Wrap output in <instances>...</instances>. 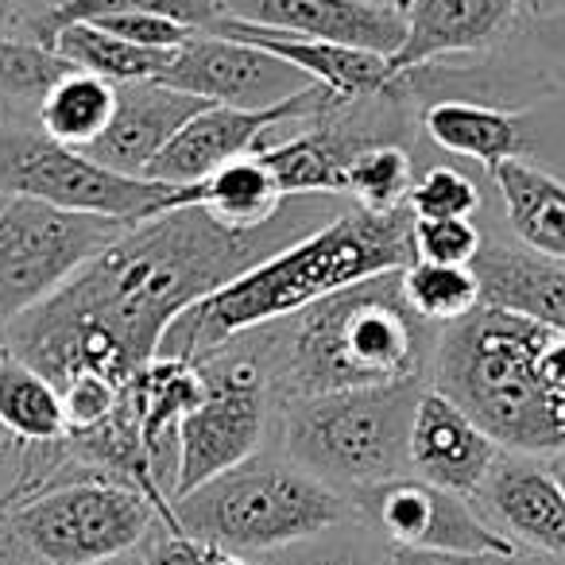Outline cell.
Segmentation results:
<instances>
[{
	"instance_id": "cell-36",
	"label": "cell",
	"mask_w": 565,
	"mask_h": 565,
	"mask_svg": "<svg viewBox=\"0 0 565 565\" xmlns=\"http://www.w3.org/2000/svg\"><path fill=\"white\" fill-rule=\"evenodd\" d=\"M213 557H217V546H213V542L171 531L148 557H143V565H213Z\"/></svg>"
},
{
	"instance_id": "cell-8",
	"label": "cell",
	"mask_w": 565,
	"mask_h": 565,
	"mask_svg": "<svg viewBox=\"0 0 565 565\" xmlns=\"http://www.w3.org/2000/svg\"><path fill=\"white\" fill-rule=\"evenodd\" d=\"M128 221L58 210L40 198L9 194L0 205V333L20 315L47 302Z\"/></svg>"
},
{
	"instance_id": "cell-15",
	"label": "cell",
	"mask_w": 565,
	"mask_h": 565,
	"mask_svg": "<svg viewBox=\"0 0 565 565\" xmlns=\"http://www.w3.org/2000/svg\"><path fill=\"white\" fill-rule=\"evenodd\" d=\"M407 461L415 477L469 495L480 492L492 469L500 465V446L449 395L430 387V392L418 395L415 418H411Z\"/></svg>"
},
{
	"instance_id": "cell-46",
	"label": "cell",
	"mask_w": 565,
	"mask_h": 565,
	"mask_svg": "<svg viewBox=\"0 0 565 565\" xmlns=\"http://www.w3.org/2000/svg\"><path fill=\"white\" fill-rule=\"evenodd\" d=\"M0 205H4V198H0Z\"/></svg>"
},
{
	"instance_id": "cell-21",
	"label": "cell",
	"mask_w": 565,
	"mask_h": 565,
	"mask_svg": "<svg viewBox=\"0 0 565 565\" xmlns=\"http://www.w3.org/2000/svg\"><path fill=\"white\" fill-rule=\"evenodd\" d=\"M488 174L500 190L519 244L565 264V182L523 159H508Z\"/></svg>"
},
{
	"instance_id": "cell-33",
	"label": "cell",
	"mask_w": 565,
	"mask_h": 565,
	"mask_svg": "<svg viewBox=\"0 0 565 565\" xmlns=\"http://www.w3.org/2000/svg\"><path fill=\"white\" fill-rule=\"evenodd\" d=\"M484 244L472 217H415V256L430 264H472Z\"/></svg>"
},
{
	"instance_id": "cell-22",
	"label": "cell",
	"mask_w": 565,
	"mask_h": 565,
	"mask_svg": "<svg viewBox=\"0 0 565 565\" xmlns=\"http://www.w3.org/2000/svg\"><path fill=\"white\" fill-rule=\"evenodd\" d=\"M423 128L438 148L465 159H477L488 171L531 151L523 120L515 113H503L484 102H457V97L434 102L423 117Z\"/></svg>"
},
{
	"instance_id": "cell-20",
	"label": "cell",
	"mask_w": 565,
	"mask_h": 565,
	"mask_svg": "<svg viewBox=\"0 0 565 565\" xmlns=\"http://www.w3.org/2000/svg\"><path fill=\"white\" fill-rule=\"evenodd\" d=\"M484 500L515 539L565 557V495L550 469L531 461H503L484 480Z\"/></svg>"
},
{
	"instance_id": "cell-14",
	"label": "cell",
	"mask_w": 565,
	"mask_h": 565,
	"mask_svg": "<svg viewBox=\"0 0 565 565\" xmlns=\"http://www.w3.org/2000/svg\"><path fill=\"white\" fill-rule=\"evenodd\" d=\"M225 17L302 40H330L392 58L407 40V12L376 0H221Z\"/></svg>"
},
{
	"instance_id": "cell-37",
	"label": "cell",
	"mask_w": 565,
	"mask_h": 565,
	"mask_svg": "<svg viewBox=\"0 0 565 565\" xmlns=\"http://www.w3.org/2000/svg\"><path fill=\"white\" fill-rule=\"evenodd\" d=\"M279 565H364V557L349 546H315V550H299V554H287Z\"/></svg>"
},
{
	"instance_id": "cell-43",
	"label": "cell",
	"mask_w": 565,
	"mask_h": 565,
	"mask_svg": "<svg viewBox=\"0 0 565 565\" xmlns=\"http://www.w3.org/2000/svg\"><path fill=\"white\" fill-rule=\"evenodd\" d=\"M9 20H12V0H0V32H4Z\"/></svg>"
},
{
	"instance_id": "cell-38",
	"label": "cell",
	"mask_w": 565,
	"mask_h": 565,
	"mask_svg": "<svg viewBox=\"0 0 565 565\" xmlns=\"http://www.w3.org/2000/svg\"><path fill=\"white\" fill-rule=\"evenodd\" d=\"M534 35H539L542 47L554 51V55H562V58H565V9L546 12V17L534 20Z\"/></svg>"
},
{
	"instance_id": "cell-18",
	"label": "cell",
	"mask_w": 565,
	"mask_h": 565,
	"mask_svg": "<svg viewBox=\"0 0 565 565\" xmlns=\"http://www.w3.org/2000/svg\"><path fill=\"white\" fill-rule=\"evenodd\" d=\"M519 4L523 0H411L407 40L387 58V66L403 82V74L438 55L488 47L515 20Z\"/></svg>"
},
{
	"instance_id": "cell-26",
	"label": "cell",
	"mask_w": 565,
	"mask_h": 565,
	"mask_svg": "<svg viewBox=\"0 0 565 565\" xmlns=\"http://www.w3.org/2000/svg\"><path fill=\"white\" fill-rule=\"evenodd\" d=\"M252 156L275 174L287 198H333L349 194V159L326 132H302L291 140H267Z\"/></svg>"
},
{
	"instance_id": "cell-27",
	"label": "cell",
	"mask_w": 565,
	"mask_h": 565,
	"mask_svg": "<svg viewBox=\"0 0 565 565\" xmlns=\"http://www.w3.org/2000/svg\"><path fill=\"white\" fill-rule=\"evenodd\" d=\"M113 109H117V86L74 66L43 94L40 125L43 136L66 143V148L86 151L109 128Z\"/></svg>"
},
{
	"instance_id": "cell-42",
	"label": "cell",
	"mask_w": 565,
	"mask_h": 565,
	"mask_svg": "<svg viewBox=\"0 0 565 565\" xmlns=\"http://www.w3.org/2000/svg\"><path fill=\"white\" fill-rule=\"evenodd\" d=\"M97 565H143V557H136V554H120V557H109V562H97Z\"/></svg>"
},
{
	"instance_id": "cell-35",
	"label": "cell",
	"mask_w": 565,
	"mask_h": 565,
	"mask_svg": "<svg viewBox=\"0 0 565 565\" xmlns=\"http://www.w3.org/2000/svg\"><path fill=\"white\" fill-rule=\"evenodd\" d=\"M387 565H542L526 554H446V550H403L395 546Z\"/></svg>"
},
{
	"instance_id": "cell-23",
	"label": "cell",
	"mask_w": 565,
	"mask_h": 565,
	"mask_svg": "<svg viewBox=\"0 0 565 565\" xmlns=\"http://www.w3.org/2000/svg\"><path fill=\"white\" fill-rule=\"evenodd\" d=\"M287 194L279 190L275 174L259 163V156H244L213 171L210 179L194 182V186H174L163 210H179V205H198L221 225L233 228H256L271 221L282 210Z\"/></svg>"
},
{
	"instance_id": "cell-44",
	"label": "cell",
	"mask_w": 565,
	"mask_h": 565,
	"mask_svg": "<svg viewBox=\"0 0 565 565\" xmlns=\"http://www.w3.org/2000/svg\"><path fill=\"white\" fill-rule=\"evenodd\" d=\"M376 4H387V9H395V12H407L411 9V0H376Z\"/></svg>"
},
{
	"instance_id": "cell-3",
	"label": "cell",
	"mask_w": 565,
	"mask_h": 565,
	"mask_svg": "<svg viewBox=\"0 0 565 565\" xmlns=\"http://www.w3.org/2000/svg\"><path fill=\"white\" fill-rule=\"evenodd\" d=\"M434 387L495 446L565 454V330L480 302L441 333Z\"/></svg>"
},
{
	"instance_id": "cell-16",
	"label": "cell",
	"mask_w": 565,
	"mask_h": 565,
	"mask_svg": "<svg viewBox=\"0 0 565 565\" xmlns=\"http://www.w3.org/2000/svg\"><path fill=\"white\" fill-rule=\"evenodd\" d=\"M202 109H210V102L163 82H125L117 86V109L109 128L102 132V140L89 143L86 156L120 174L148 179V167L159 159V151Z\"/></svg>"
},
{
	"instance_id": "cell-12",
	"label": "cell",
	"mask_w": 565,
	"mask_h": 565,
	"mask_svg": "<svg viewBox=\"0 0 565 565\" xmlns=\"http://www.w3.org/2000/svg\"><path fill=\"white\" fill-rule=\"evenodd\" d=\"M364 503L376 526L403 550H446V554H519L511 534L469 508L461 492L438 488L423 477H395L364 488Z\"/></svg>"
},
{
	"instance_id": "cell-7",
	"label": "cell",
	"mask_w": 565,
	"mask_h": 565,
	"mask_svg": "<svg viewBox=\"0 0 565 565\" xmlns=\"http://www.w3.org/2000/svg\"><path fill=\"white\" fill-rule=\"evenodd\" d=\"M159 519L156 503L113 477L51 480L12 503V534L47 565H97L132 554Z\"/></svg>"
},
{
	"instance_id": "cell-34",
	"label": "cell",
	"mask_w": 565,
	"mask_h": 565,
	"mask_svg": "<svg viewBox=\"0 0 565 565\" xmlns=\"http://www.w3.org/2000/svg\"><path fill=\"white\" fill-rule=\"evenodd\" d=\"M86 24H97L105 32L120 35V40H132L140 47H156V51H179L190 43V35H198L167 17H151V12H120V17L86 20Z\"/></svg>"
},
{
	"instance_id": "cell-10",
	"label": "cell",
	"mask_w": 565,
	"mask_h": 565,
	"mask_svg": "<svg viewBox=\"0 0 565 565\" xmlns=\"http://www.w3.org/2000/svg\"><path fill=\"white\" fill-rule=\"evenodd\" d=\"M205 399L182 418L171 503L256 454L267 423V380L248 356L202 361Z\"/></svg>"
},
{
	"instance_id": "cell-31",
	"label": "cell",
	"mask_w": 565,
	"mask_h": 565,
	"mask_svg": "<svg viewBox=\"0 0 565 565\" xmlns=\"http://www.w3.org/2000/svg\"><path fill=\"white\" fill-rule=\"evenodd\" d=\"M66 71H74L58 51H51L40 40H9L0 35V102H43L51 86L63 78Z\"/></svg>"
},
{
	"instance_id": "cell-24",
	"label": "cell",
	"mask_w": 565,
	"mask_h": 565,
	"mask_svg": "<svg viewBox=\"0 0 565 565\" xmlns=\"http://www.w3.org/2000/svg\"><path fill=\"white\" fill-rule=\"evenodd\" d=\"M0 430L20 446L66 441L63 392L12 349H4V364H0Z\"/></svg>"
},
{
	"instance_id": "cell-28",
	"label": "cell",
	"mask_w": 565,
	"mask_h": 565,
	"mask_svg": "<svg viewBox=\"0 0 565 565\" xmlns=\"http://www.w3.org/2000/svg\"><path fill=\"white\" fill-rule=\"evenodd\" d=\"M403 299L430 326H454L484 302L472 264H430V259L403 267Z\"/></svg>"
},
{
	"instance_id": "cell-32",
	"label": "cell",
	"mask_w": 565,
	"mask_h": 565,
	"mask_svg": "<svg viewBox=\"0 0 565 565\" xmlns=\"http://www.w3.org/2000/svg\"><path fill=\"white\" fill-rule=\"evenodd\" d=\"M415 217H472L480 210V190L457 167H430L407 198Z\"/></svg>"
},
{
	"instance_id": "cell-19",
	"label": "cell",
	"mask_w": 565,
	"mask_h": 565,
	"mask_svg": "<svg viewBox=\"0 0 565 565\" xmlns=\"http://www.w3.org/2000/svg\"><path fill=\"white\" fill-rule=\"evenodd\" d=\"M472 271L484 307L565 330V267L523 244H480Z\"/></svg>"
},
{
	"instance_id": "cell-17",
	"label": "cell",
	"mask_w": 565,
	"mask_h": 565,
	"mask_svg": "<svg viewBox=\"0 0 565 565\" xmlns=\"http://www.w3.org/2000/svg\"><path fill=\"white\" fill-rule=\"evenodd\" d=\"M210 32L225 35V40L256 43V47L271 51V55L287 58L291 66L307 71L310 78L330 94L333 109L349 102H361V97L387 94V89L399 86V78H395L392 66H387V55H376V51L345 47V43H330V40L282 35V32H271V28L244 24V20H233V17H221Z\"/></svg>"
},
{
	"instance_id": "cell-39",
	"label": "cell",
	"mask_w": 565,
	"mask_h": 565,
	"mask_svg": "<svg viewBox=\"0 0 565 565\" xmlns=\"http://www.w3.org/2000/svg\"><path fill=\"white\" fill-rule=\"evenodd\" d=\"M546 469H550V477H554V484L562 488V495H565V454H557L554 461L546 465Z\"/></svg>"
},
{
	"instance_id": "cell-40",
	"label": "cell",
	"mask_w": 565,
	"mask_h": 565,
	"mask_svg": "<svg viewBox=\"0 0 565 565\" xmlns=\"http://www.w3.org/2000/svg\"><path fill=\"white\" fill-rule=\"evenodd\" d=\"M213 565H248L241 554H233V550H221L217 546V557H213Z\"/></svg>"
},
{
	"instance_id": "cell-6",
	"label": "cell",
	"mask_w": 565,
	"mask_h": 565,
	"mask_svg": "<svg viewBox=\"0 0 565 565\" xmlns=\"http://www.w3.org/2000/svg\"><path fill=\"white\" fill-rule=\"evenodd\" d=\"M418 380L387 387H356L338 395L295 399L287 411V449L295 465L330 488L364 492L403 472L411 446V418L418 407Z\"/></svg>"
},
{
	"instance_id": "cell-25",
	"label": "cell",
	"mask_w": 565,
	"mask_h": 565,
	"mask_svg": "<svg viewBox=\"0 0 565 565\" xmlns=\"http://www.w3.org/2000/svg\"><path fill=\"white\" fill-rule=\"evenodd\" d=\"M43 43H47L51 51H58L71 66L97 74V78L113 82V86H125V82H156L174 58V51L140 47V43L120 40V35L105 32V28H97V24H66V28H58V32H51Z\"/></svg>"
},
{
	"instance_id": "cell-2",
	"label": "cell",
	"mask_w": 565,
	"mask_h": 565,
	"mask_svg": "<svg viewBox=\"0 0 565 565\" xmlns=\"http://www.w3.org/2000/svg\"><path fill=\"white\" fill-rule=\"evenodd\" d=\"M415 213H369L361 205L341 210L322 228L287 244L264 264L236 275L217 295L194 302L167 326L159 356L210 361L236 333L259 330L287 315H302L315 302L345 291L372 275L403 271L415 264Z\"/></svg>"
},
{
	"instance_id": "cell-9",
	"label": "cell",
	"mask_w": 565,
	"mask_h": 565,
	"mask_svg": "<svg viewBox=\"0 0 565 565\" xmlns=\"http://www.w3.org/2000/svg\"><path fill=\"white\" fill-rule=\"evenodd\" d=\"M0 190L40 198V202L71 213H94V217L140 225V221L163 213L174 186L120 174L51 136H0Z\"/></svg>"
},
{
	"instance_id": "cell-41",
	"label": "cell",
	"mask_w": 565,
	"mask_h": 565,
	"mask_svg": "<svg viewBox=\"0 0 565 565\" xmlns=\"http://www.w3.org/2000/svg\"><path fill=\"white\" fill-rule=\"evenodd\" d=\"M12 446H20V441H9V438H0V472H9V461H12Z\"/></svg>"
},
{
	"instance_id": "cell-29",
	"label": "cell",
	"mask_w": 565,
	"mask_h": 565,
	"mask_svg": "<svg viewBox=\"0 0 565 565\" xmlns=\"http://www.w3.org/2000/svg\"><path fill=\"white\" fill-rule=\"evenodd\" d=\"M120 12H151V17H167L174 24L190 28V32H210L225 17V4L221 0H63L47 17L35 20L32 32L43 43L51 32L66 24H86V20L120 17Z\"/></svg>"
},
{
	"instance_id": "cell-45",
	"label": "cell",
	"mask_w": 565,
	"mask_h": 565,
	"mask_svg": "<svg viewBox=\"0 0 565 565\" xmlns=\"http://www.w3.org/2000/svg\"><path fill=\"white\" fill-rule=\"evenodd\" d=\"M4 349H9V345H4V338H0V364H4ZM0 438H4V430H0ZM12 441V438H9Z\"/></svg>"
},
{
	"instance_id": "cell-1",
	"label": "cell",
	"mask_w": 565,
	"mask_h": 565,
	"mask_svg": "<svg viewBox=\"0 0 565 565\" xmlns=\"http://www.w3.org/2000/svg\"><path fill=\"white\" fill-rule=\"evenodd\" d=\"M338 213L322 194L287 198L282 210L256 228L221 225L198 205L163 210L128 225L66 287H58L51 302L94 326L136 376L159 356V341L182 310L217 295L236 275L302 241Z\"/></svg>"
},
{
	"instance_id": "cell-13",
	"label": "cell",
	"mask_w": 565,
	"mask_h": 565,
	"mask_svg": "<svg viewBox=\"0 0 565 565\" xmlns=\"http://www.w3.org/2000/svg\"><path fill=\"white\" fill-rule=\"evenodd\" d=\"M333 109L330 94L322 86L275 105V109H233V105H210L194 120L182 125V132L159 151V159L148 167V179L171 182V186H194L210 179L233 159H244L271 140L275 128L299 125L318 113Z\"/></svg>"
},
{
	"instance_id": "cell-5",
	"label": "cell",
	"mask_w": 565,
	"mask_h": 565,
	"mask_svg": "<svg viewBox=\"0 0 565 565\" xmlns=\"http://www.w3.org/2000/svg\"><path fill=\"white\" fill-rule=\"evenodd\" d=\"M174 534H194L221 550H287L345 519L338 488L302 465L244 461L171 503Z\"/></svg>"
},
{
	"instance_id": "cell-11",
	"label": "cell",
	"mask_w": 565,
	"mask_h": 565,
	"mask_svg": "<svg viewBox=\"0 0 565 565\" xmlns=\"http://www.w3.org/2000/svg\"><path fill=\"white\" fill-rule=\"evenodd\" d=\"M156 82L210 105H233V109H275L318 86L307 71L291 66L287 58L213 32L190 35V43L174 51L171 66Z\"/></svg>"
},
{
	"instance_id": "cell-30",
	"label": "cell",
	"mask_w": 565,
	"mask_h": 565,
	"mask_svg": "<svg viewBox=\"0 0 565 565\" xmlns=\"http://www.w3.org/2000/svg\"><path fill=\"white\" fill-rule=\"evenodd\" d=\"M415 190L411 156L395 143L361 148L349 159V198L369 213L407 210V198Z\"/></svg>"
},
{
	"instance_id": "cell-4",
	"label": "cell",
	"mask_w": 565,
	"mask_h": 565,
	"mask_svg": "<svg viewBox=\"0 0 565 565\" xmlns=\"http://www.w3.org/2000/svg\"><path fill=\"white\" fill-rule=\"evenodd\" d=\"M426 326L403 299V271L372 275L302 310L282 376L295 399L423 380Z\"/></svg>"
}]
</instances>
